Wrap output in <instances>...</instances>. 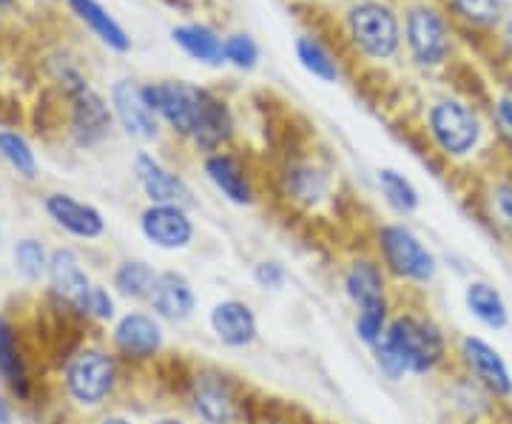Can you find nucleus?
<instances>
[{
	"label": "nucleus",
	"instance_id": "obj_39",
	"mask_svg": "<svg viewBox=\"0 0 512 424\" xmlns=\"http://www.w3.org/2000/svg\"><path fill=\"white\" fill-rule=\"evenodd\" d=\"M493 117H495V126L501 129V134L512 137V92L501 94V97L495 100V103H493Z\"/></svg>",
	"mask_w": 512,
	"mask_h": 424
},
{
	"label": "nucleus",
	"instance_id": "obj_13",
	"mask_svg": "<svg viewBox=\"0 0 512 424\" xmlns=\"http://www.w3.org/2000/svg\"><path fill=\"white\" fill-rule=\"evenodd\" d=\"M163 325L160 316L143 314V311H131L120 316L114 325V345L131 362H148L157 353L163 351Z\"/></svg>",
	"mask_w": 512,
	"mask_h": 424
},
{
	"label": "nucleus",
	"instance_id": "obj_32",
	"mask_svg": "<svg viewBox=\"0 0 512 424\" xmlns=\"http://www.w3.org/2000/svg\"><path fill=\"white\" fill-rule=\"evenodd\" d=\"M296 55H299V63H302L313 77H319V80H325V83L339 80V66H336V60H333V55H330L328 49H325L316 37H299V40H296Z\"/></svg>",
	"mask_w": 512,
	"mask_h": 424
},
{
	"label": "nucleus",
	"instance_id": "obj_7",
	"mask_svg": "<svg viewBox=\"0 0 512 424\" xmlns=\"http://www.w3.org/2000/svg\"><path fill=\"white\" fill-rule=\"evenodd\" d=\"M404 37L413 60L424 69H436L453 55V35L450 26L433 6H413L404 20Z\"/></svg>",
	"mask_w": 512,
	"mask_h": 424
},
{
	"label": "nucleus",
	"instance_id": "obj_20",
	"mask_svg": "<svg viewBox=\"0 0 512 424\" xmlns=\"http://www.w3.org/2000/svg\"><path fill=\"white\" fill-rule=\"evenodd\" d=\"M46 211L49 217L66 228L74 237H83V240H97L103 231H106V222L103 214L86 203H77L69 194H49L46 197Z\"/></svg>",
	"mask_w": 512,
	"mask_h": 424
},
{
	"label": "nucleus",
	"instance_id": "obj_14",
	"mask_svg": "<svg viewBox=\"0 0 512 424\" xmlns=\"http://www.w3.org/2000/svg\"><path fill=\"white\" fill-rule=\"evenodd\" d=\"M208 325L217 336V342L231 348V351H242L251 348L259 336V322H256L254 308L242 299H222L211 308L208 314Z\"/></svg>",
	"mask_w": 512,
	"mask_h": 424
},
{
	"label": "nucleus",
	"instance_id": "obj_18",
	"mask_svg": "<svg viewBox=\"0 0 512 424\" xmlns=\"http://www.w3.org/2000/svg\"><path fill=\"white\" fill-rule=\"evenodd\" d=\"M205 174L211 185L220 191L225 200L234 205H251L254 203V185L245 166L239 163V157L228 154V151H217L205 157Z\"/></svg>",
	"mask_w": 512,
	"mask_h": 424
},
{
	"label": "nucleus",
	"instance_id": "obj_28",
	"mask_svg": "<svg viewBox=\"0 0 512 424\" xmlns=\"http://www.w3.org/2000/svg\"><path fill=\"white\" fill-rule=\"evenodd\" d=\"M0 376L6 379V385L18 399H29V379H26V368L18 353V342L15 333L6 322H0Z\"/></svg>",
	"mask_w": 512,
	"mask_h": 424
},
{
	"label": "nucleus",
	"instance_id": "obj_38",
	"mask_svg": "<svg viewBox=\"0 0 512 424\" xmlns=\"http://www.w3.org/2000/svg\"><path fill=\"white\" fill-rule=\"evenodd\" d=\"M254 282L259 288H265V291H279L288 282V271L276 259H262V262L254 265Z\"/></svg>",
	"mask_w": 512,
	"mask_h": 424
},
{
	"label": "nucleus",
	"instance_id": "obj_4",
	"mask_svg": "<svg viewBox=\"0 0 512 424\" xmlns=\"http://www.w3.org/2000/svg\"><path fill=\"white\" fill-rule=\"evenodd\" d=\"M348 32L356 49L370 60H390L402 46V26L390 6L362 0L348 12Z\"/></svg>",
	"mask_w": 512,
	"mask_h": 424
},
{
	"label": "nucleus",
	"instance_id": "obj_22",
	"mask_svg": "<svg viewBox=\"0 0 512 424\" xmlns=\"http://www.w3.org/2000/svg\"><path fill=\"white\" fill-rule=\"evenodd\" d=\"M342 285H345V294L356 308L387 299V271H384V265L370 257L353 259L345 271Z\"/></svg>",
	"mask_w": 512,
	"mask_h": 424
},
{
	"label": "nucleus",
	"instance_id": "obj_17",
	"mask_svg": "<svg viewBox=\"0 0 512 424\" xmlns=\"http://www.w3.org/2000/svg\"><path fill=\"white\" fill-rule=\"evenodd\" d=\"M447 405L458 413V419H478V422H495L501 402L490 390H484L473 376L458 370L447 382Z\"/></svg>",
	"mask_w": 512,
	"mask_h": 424
},
{
	"label": "nucleus",
	"instance_id": "obj_16",
	"mask_svg": "<svg viewBox=\"0 0 512 424\" xmlns=\"http://www.w3.org/2000/svg\"><path fill=\"white\" fill-rule=\"evenodd\" d=\"M148 302H151L154 314L165 322H185L197 311L194 285L180 271H163L154 282V291L148 296Z\"/></svg>",
	"mask_w": 512,
	"mask_h": 424
},
{
	"label": "nucleus",
	"instance_id": "obj_15",
	"mask_svg": "<svg viewBox=\"0 0 512 424\" xmlns=\"http://www.w3.org/2000/svg\"><path fill=\"white\" fill-rule=\"evenodd\" d=\"M464 308H467V314L473 316L484 331L501 333L510 328V302H507V296L501 294V288L495 282H490V279H467V285H464Z\"/></svg>",
	"mask_w": 512,
	"mask_h": 424
},
{
	"label": "nucleus",
	"instance_id": "obj_8",
	"mask_svg": "<svg viewBox=\"0 0 512 424\" xmlns=\"http://www.w3.org/2000/svg\"><path fill=\"white\" fill-rule=\"evenodd\" d=\"M146 97L151 109L171 126V131H177L180 137H188V140L194 137L197 123H200L205 89H197L183 80H163V83L146 86Z\"/></svg>",
	"mask_w": 512,
	"mask_h": 424
},
{
	"label": "nucleus",
	"instance_id": "obj_33",
	"mask_svg": "<svg viewBox=\"0 0 512 424\" xmlns=\"http://www.w3.org/2000/svg\"><path fill=\"white\" fill-rule=\"evenodd\" d=\"M453 12L476 29H495L504 18V0H450Z\"/></svg>",
	"mask_w": 512,
	"mask_h": 424
},
{
	"label": "nucleus",
	"instance_id": "obj_11",
	"mask_svg": "<svg viewBox=\"0 0 512 424\" xmlns=\"http://www.w3.org/2000/svg\"><path fill=\"white\" fill-rule=\"evenodd\" d=\"M111 106H114V117L117 123L126 129L128 137L137 140H157L160 134V117L148 103L146 89L137 86L134 80H117L111 89Z\"/></svg>",
	"mask_w": 512,
	"mask_h": 424
},
{
	"label": "nucleus",
	"instance_id": "obj_44",
	"mask_svg": "<svg viewBox=\"0 0 512 424\" xmlns=\"http://www.w3.org/2000/svg\"><path fill=\"white\" fill-rule=\"evenodd\" d=\"M12 3H15V0H0V9H3V6H12Z\"/></svg>",
	"mask_w": 512,
	"mask_h": 424
},
{
	"label": "nucleus",
	"instance_id": "obj_35",
	"mask_svg": "<svg viewBox=\"0 0 512 424\" xmlns=\"http://www.w3.org/2000/svg\"><path fill=\"white\" fill-rule=\"evenodd\" d=\"M15 265L29 282L40 279L49 271V254L37 240H20L15 245Z\"/></svg>",
	"mask_w": 512,
	"mask_h": 424
},
{
	"label": "nucleus",
	"instance_id": "obj_42",
	"mask_svg": "<svg viewBox=\"0 0 512 424\" xmlns=\"http://www.w3.org/2000/svg\"><path fill=\"white\" fill-rule=\"evenodd\" d=\"M154 424H185L183 419H177V416H165V419H157Z\"/></svg>",
	"mask_w": 512,
	"mask_h": 424
},
{
	"label": "nucleus",
	"instance_id": "obj_3",
	"mask_svg": "<svg viewBox=\"0 0 512 424\" xmlns=\"http://www.w3.org/2000/svg\"><path fill=\"white\" fill-rule=\"evenodd\" d=\"M376 251L390 277L410 285H430L439 277V259L402 222H390L376 231Z\"/></svg>",
	"mask_w": 512,
	"mask_h": 424
},
{
	"label": "nucleus",
	"instance_id": "obj_10",
	"mask_svg": "<svg viewBox=\"0 0 512 424\" xmlns=\"http://www.w3.org/2000/svg\"><path fill=\"white\" fill-rule=\"evenodd\" d=\"M140 231L160 251H185L194 242V220L180 205H148L140 214Z\"/></svg>",
	"mask_w": 512,
	"mask_h": 424
},
{
	"label": "nucleus",
	"instance_id": "obj_40",
	"mask_svg": "<svg viewBox=\"0 0 512 424\" xmlns=\"http://www.w3.org/2000/svg\"><path fill=\"white\" fill-rule=\"evenodd\" d=\"M0 424H12V413H9V407H6L3 399H0Z\"/></svg>",
	"mask_w": 512,
	"mask_h": 424
},
{
	"label": "nucleus",
	"instance_id": "obj_36",
	"mask_svg": "<svg viewBox=\"0 0 512 424\" xmlns=\"http://www.w3.org/2000/svg\"><path fill=\"white\" fill-rule=\"evenodd\" d=\"M259 60V49L248 35L225 37V63L237 66V69H254Z\"/></svg>",
	"mask_w": 512,
	"mask_h": 424
},
{
	"label": "nucleus",
	"instance_id": "obj_45",
	"mask_svg": "<svg viewBox=\"0 0 512 424\" xmlns=\"http://www.w3.org/2000/svg\"><path fill=\"white\" fill-rule=\"evenodd\" d=\"M271 424H279V422H271Z\"/></svg>",
	"mask_w": 512,
	"mask_h": 424
},
{
	"label": "nucleus",
	"instance_id": "obj_12",
	"mask_svg": "<svg viewBox=\"0 0 512 424\" xmlns=\"http://www.w3.org/2000/svg\"><path fill=\"white\" fill-rule=\"evenodd\" d=\"M134 174L151 205H180V208L194 205V194L183 177L168 171L157 157H151L146 151L134 157Z\"/></svg>",
	"mask_w": 512,
	"mask_h": 424
},
{
	"label": "nucleus",
	"instance_id": "obj_27",
	"mask_svg": "<svg viewBox=\"0 0 512 424\" xmlns=\"http://www.w3.org/2000/svg\"><path fill=\"white\" fill-rule=\"evenodd\" d=\"M285 191L296 203L316 205L328 197L330 180L322 168L311 166V163H296L285 174Z\"/></svg>",
	"mask_w": 512,
	"mask_h": 424
},
{
	"label": "nucleus",
	"instance_id": "obj_34",
	"mask_svg": "<svg viewBox=\"0 0 512 424\" xmlns=\"http://www.w3.org/2000/svg\"><path fill=\"white\" fill-rule=\"evenodd\" d=\"M0 157L18 171L20 177L35 180L37 160L32 146L20 137L18 131H0Z\"/></svg>",
	"mask_w": 512,
	"mask_h": 424
},
{
	"label": "nucleus",
	"instance_id": "obj_37",
	"mask_svg": "<svg viewBox=\"0 0 512 424\" xmlns=\"http://www.w3.org/2000/svg\"><path fill=\"white\" fill-rule=\"evenodd\" d=\"M77 311L86 316H94V319H100V322H109V319H114V299H111V294L106 288L92 285L89 294L83 296V302L77 305Z\"/></svg>",
	"mask_w": 512,
	"mask_h": 424
},
{
	"label": "nucleus",
	"instance_id": "obj_41",
	"mask_svg": "<svg viewBox=\"0 0 512 424\" xmlns=\"http://www.w3.org/2000/svg\"><path fill=\"white\" fill-rule=\"evenodd\" d=\"M100 424H131V422H128V419H123V416H106V419H103Z\"/></svg>",
	"mask_w": 512,
	"mask_h": 424
},
{
	"label": "nucleus",
	"instance_id": "obj_43",
	"mask_svg": "<svg viewBox=\"0 0 512 424\" xmlns=\"http://www.w3.org/2000/svg\"><path fill=\"white\" fill-rule=\"evenodd\" d=\"M456 424H495V422H478V419H458Z\"/></svg>",
	"mask_w": 512,
	"mask_h": 424
},
{
	"label": "nucleus",
	"instance_id": "obj_29",
	"mask_svg": "<svg viewBox=\"0 0 512 424\" xmlns=\"http://www.w3.org/2000/svg\"><path fill=\"white\" fill-rule=\"evenodd\" d=\"M379 188H382L384 203L390 205L396 214L410 217V214L419 211L421 197L419 191H416V185L410 183L404 174H399L396 168H382L379 171Z\"/></svg>",
	"mask_w": 512,
	"mask_h": 424
},
{
	"label": "nucleus",
	"instance_id": "obj_5",
	"mask_svg": "<svg viewBox=\"0 0 512 424\" xmlns=\"http://www.w3.org/2000/svg\"><path fill=\"white\" fill-rule=\"evenodd\" d=\"M456 365L473 376L484 390H490L501 405L512 402V368L504 353L490 339L478 333H464L456 345Z\"/></svg>",
	"mask_w": 512,
	"mask_h": 424
},
{
	"label": "nucleus",
	"instance_id": "obj_26",
	"mask_svg": "<svg viewBox=\"0 0 512 424\" xmlns=\"http://www.w3.org/2000/svg\"><path fill=\"white\" fill-rule=\"evenodd\" d=\"M171 35H174L177 46H183L185 55H191L194 60L208 63V66H222L225 63V40H220V35L214 29L191 23V26L174 29Z\"/></svg>",
	"mask_w": 512,
	"mask_h": 424
},
{
	"label": "nucleus",
	"instance_id": "obj_19",
	"mask_svg": "<svg viewBox=\"0 0 512 424\" xmlns=\"http://www.w3.org/2000/svg\"><path fill=\"white\" fill-rule=\"evenodd\" d=\"M111 129V111L106 100L92 89H83L72 97V134L80 146L100 143Z\"/></svg>",
	"mask_w": 512,
	"mask_h": 424
},
{
	"label": "nucleus",
	"instance_id": "obj_31",
	"mask_svg": "<svg viewBox=\"0 0 512 424\" xmlns=\"http://www.w3.org/2000/svg\"><path fill=\"white\" fill-rule=\"evenodd\" d=\"M390 302L379 299V302H370L362 305L359 314H356V336L359 342H365L367 348H376L384 339V333L390 328Z\"/></svg>",
	"mask_w": 512,
	"mask_h": 424
},
{
	"label": "nucleus",
	"instance_id": "obj_1",
	"mask_svg": "<svg viewBox=\"0 0 512 424\" xmlns=\"http://www.w3.org/2000/svg\"><path fill=\"white\" fill-rule=\"evenodd\" d=\"M373 353L384 376L399 382L404 376H430L444 368L450 362V339L433 316L399 314Z\"/></svg>",
	"mask_w": 512,
	"mask_h": 424
},
{
	"label": "nucleus",
	"instance_id": "obj_30",
	"mask_svg": "<svg viewBox=\"0 0 512 424\" xmlns=\"http://www.w3.org/2000/svg\"><path fill=\"white\" fill-rule=\"evenodd\" d=\"M157 271L143 262V259H126L120 262V268L114 271V288L128 299H148L157 282Z\"/></svg>",
	"mask_w": 512,
	"mask_h": 424
},
{
	"label": "nucleus",
	"instance_id": "obj_9",
	"mask_svg": "<svg viewBox=\"0 0 512 424\" xmlns=\"http://www.w3.org/2000/svg\"><path fill=\"white\" fill-rule=\"evenodd\" d=\"M188 405L202 424H237L239 399L228 376L220 370L202 368L188 385Z\"/></svg>",
	"mask_w": 512,
	"mask_h": 424
},
{
	"label": "nucleus",
	"instance_id": "obj_25",
	"mask_svg": "<svg viewBox=\"0 0 512 424\" xmlns=\"http://www.w3.org/2000/svg\"><path fill=\"white\" fill-rule=\"evenodd\" d=\"M69 6H72L74 15L83 20L109 49H114V52H128L131 40H128L126 29L111 18L97 0H69Z\"/></svg>",
	"mask_w": 512,
	"mask_h": 424
},
{
	"label": "nucleus",
	"instance_id": "obj_23",
	"mask_svg": "<svg viewBox=\"0 0 512 424\" xmlns=\"http://www.w3.org/2000/svg\"><path fill=\"white\" fill-rule=\"evenodd\" d=\"M49 279H52L55 294L63 296V299H66L69 305H74V308L83 302V296L89 294V288H92L89 274L83 271L77 254L69 251V248H60V251H55V254L49 257Z\"/></svg>",
	"mask_w": 512,
	"mask_h": 424
},
{
	"label": "nucleus",
	"instance_id": "obj_24",
	"mask_svg": "<svg viewBox=\"0 0 512 424\" xmlns=\"http://www.w3.org/2000/svg\"><path fill=\"white\" fill-rule=\"evenodd\" d=\"M481 214L501 240L512 245V174L493 177L481 194Z\"/></svg>",
	"mask_w": 512,
	"mask_h": 424
},
{
	"label": "nucleus",
	"instance_id": "obj_6",
	"mask_svg": "<svg viewBox=\"0 0 512 424\" xmlns=\"http://www.w3.org/2000/svg\"><path fill=\"white\" fill-rule=\"evenodd\" d=\"M117 388V365L100 348H86L66 368V390L77 405L97 407Z\"/></svg>",
	"mask_w": 512,
	"mask_h": 424
},
{
	"label": "nucleus",
	"instance_id": "obj_2",
	"mask_svg": "<svg viewBox=\"0 0 512 424\" xmlns=\"http://www.w3.org/2000/svg\"><path fill=\"white\" fill-rule=\"evenodd\" d=\"M427 131L433 146L439 148L447 160H467L484 143V120L476 106L458 97H444L427 111Z\"/></svg>",
	"mask_w": 512,
	"mask_h": 424
},
{
	"label": "nucleus",
	"instance_id": "obj_21",
	"mask_svg": "<svg viewBox=\"0 0 512 424\" xmlns=\"http://www.w3.org/2000/svg\"><path fill=\"white\" fill-rule=\"evenodd\" d=\"M234 134V117H231V109L222 103L217 94H211L205 89V100H202L200 111V123H197V131L191 137V143L205 151V154H217Z\"/></svg>",
	"mask_w": 512,
	"mask_h": 424
}]
</instances>
